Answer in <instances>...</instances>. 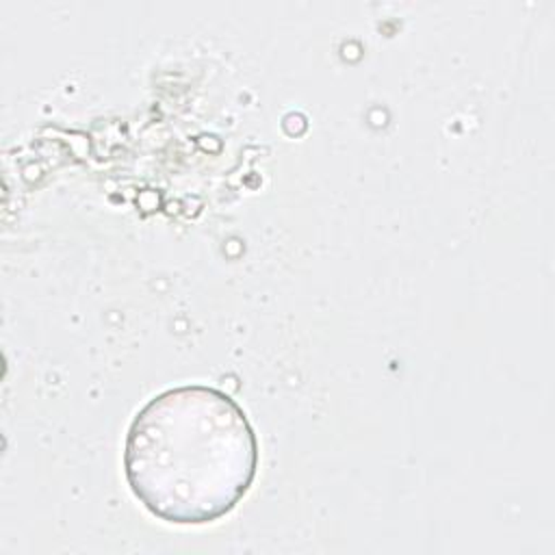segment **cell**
<instances>
[{
	"instance_id": "obj_1",
	"label": "cell",
	"mask_w": 555,
	"mask_h": 555,
	"mask_svg": "<svg viewBox=\"0 0 555 555\" xmlns=\"http://www.w3.org/2000/svg\"><path fill=\"white\" fill-rule=\"evenodd\" d=\"M258 470V440L243 408L212 386H178L132 418L124 473L132 494L171 525H208L230 514Z\"/></svg>"
}]
</instances>
